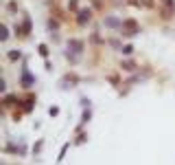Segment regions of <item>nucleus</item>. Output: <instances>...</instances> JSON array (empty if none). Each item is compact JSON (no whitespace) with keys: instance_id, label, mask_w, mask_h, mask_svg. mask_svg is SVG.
<instances>
[{"instance_id":"nucleus-1","label":"nucleus","mask_w":175,"mask_h":165,"mask_svg":"<svg viewBox=\"0 0 175 165\" xmlns=\"http://www.w3.org/2000/svg\"><path fill=\"white\" fill-rule=\"evenodd\" d=\"M9 57H11V60H18V57H20V51H11Z\"/></svg>"}]
</instances>
